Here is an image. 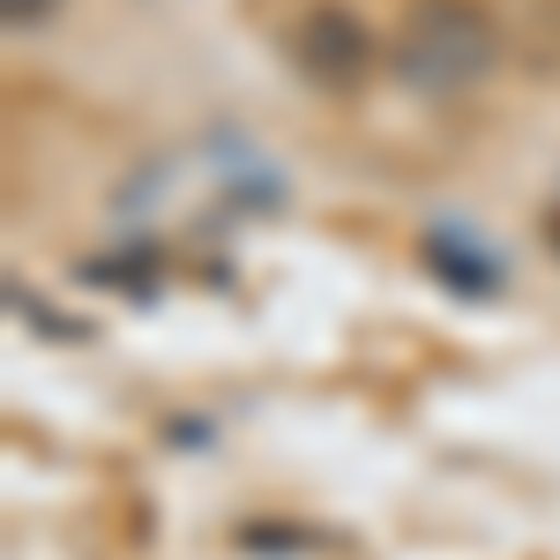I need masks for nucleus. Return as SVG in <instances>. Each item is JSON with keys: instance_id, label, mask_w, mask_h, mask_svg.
Returning <instances> with one entry per match:
<instances>
[{"instance_id": "f257e3e1", "label": "nucleus", "mask_w": 560, "mask_h": 560, "mask_svg": "<svg viewBox=\"0 0 560 560\" xmlns=\"http://www.w3.org/2000/svg\"><path fill=\"white\" fill-rule=\"evenodd\" d=\"M404 75L427 90H464L493 68V23L478 15L471 0H411L404 38H396Z\"/></svg>"}, {"instance_id": "f03ea898", "label": "nucleus", "mask_w": 560, "mask_h": 560, "mask_svg": "<svg viewBox=\"0 0 560 560\" xmlns=\"http://www.w3.org/2000/svg\"><path fill=\"white\" fill-rule=\"evenodd\" d=\"M8 15L23 23V15H45V0H8Z\"/></svg>"}]
</instances>
